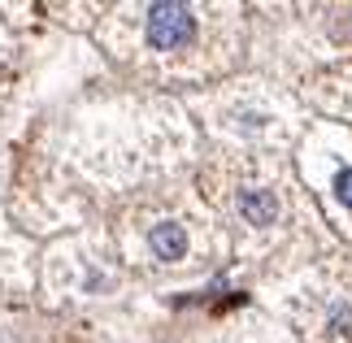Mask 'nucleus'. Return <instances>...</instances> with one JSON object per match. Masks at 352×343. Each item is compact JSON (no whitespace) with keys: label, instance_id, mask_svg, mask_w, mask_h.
I'll use <instances>...</instances> for the list:
<instances>
[{"label":"nucleus","instance_id":"obj_1","mask_svg":"<svg viewBox=\"0 0 352 343\" xmlns=\"http://www.w3.org/2000/svg\"><path fill=\"white\" fill-rule=\"evenodd\" d=\"M192 35H196V18L187 5H179V0H157L148 9V39H153V48H183Z\"/></svg>","mask_w":352,"mask_h":343},{"label":"nucleus","instance_id":"obj_2","mask_svg":"<svg viewBox=\"0 0 352 343\" xmlns=\"http://www.w3.org/2000/svg\"><path fill=\"white\" fill-rule=\"evenodd\" d=\"M153 252H157L161 261H179V256L187 252V230H183L179 222L153 226Z\"/></svg>","mask_w":352,"mask_h":343},{"label":"nucleus","instance_id":"obj_3","mask_svg":"<svg viewBox=\"0 0 352 343\" xmlns=\"http://www.w3.org/2000/svg\"><path fill=\"white\" fill-rule=\"evenodd\" d=\"M239 209H243V217H248L252 226H270L278 217V204H274L270 191H248V196L239 200Z\"/></svg>","mask_w":352,"mask_h":343},{"label":"nucleus","instance_id":"obj_4","mask_svg":"<svg viewBox=\"0 0 352 343\" xmlns=\"http://www.w3.org/2000/svg\"><path fill=\"white\" fill-rule=\"evenodd\" d=\"M335 200L352 209V170H340V178H335Z\"/></svg>","mask_w":352,"mask_h":343},{"label":"nucleus","instance_id":"obj_5","mask_svg":"<svg viewBox=\"0 0 352 343\" xmlns=\"http://www.w3.org/2000/svg\"><path fill=\"white\" fill-rule=\"evenodd\" d=\"M335 326H340V331H348V326H352V313L340 309V313H335Z\"/></svg>","mask_w":352,"mask_h":343}]
</instances>
